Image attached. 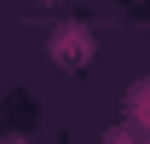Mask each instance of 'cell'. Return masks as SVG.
Segmentation results:
<instances>
[{"label": "cell", "instance_id": "6da1fadb", "mask_svg": "<svg viewBox=\"0 0 150 144\" xmlns=\"http://www.w3.org/2000/svg\"><path fill=\"white\" fill-rule=\"evenodd\" d=\"M52 58L58 64H87V58H93V29H87V23H64V29H58L52 35Z\"/></svg>", "mask_w": 150, "mask_h": 144}, {"label": "cell", "instance_id": "7a4b0ae2", "mask_svg": "<svg viewBox=\"0 0 150 144\" xmlns=\"http://www.w3.org/2000/svg\"><path fill=\"white\" fill-rule=\"evenodd\" d=\"M104 144H144V138H139L133 127H115V133H104Z\"/></svg>", "mask_w": 150, "mask_h": 144}, {"label": "cell", "instance_id": "3957f363", "mask_svg": "<svg viewBox=\"0 0 150 144\" xmlns=\"http://www.w3.org/2000/svg\"><path fill=\"white\" fill-rule=\"evenodd\" d=\"M133 104H139V109H133V115H139V121H150V92H144V87L133 92Z\"/></svg>", "mask_w": 150, "mask_h": 144}]
</instances>
